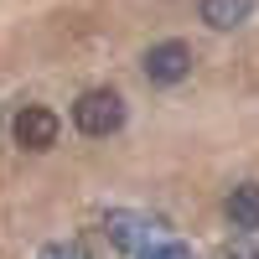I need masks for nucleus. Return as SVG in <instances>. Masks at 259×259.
<instances>
[{"label": "nucleus", "instance_id": "1", "mask_svg": "<svg viewBox=\"0 0 259 259\" xmlns=\"http://www.w3.org/2000/svg\"><path fill=\"white\" fill-rule=\"evenodd\" d=\"M73 124L83 130V135H94V140L114 135V130L124 124V99H119L114 89H89V94H78V104H73Z\"/></svg>", "mask_w": 259, "mask_h": 259}, {"label": "nucleus", "instance_id": "2", "mask_svg": "<svg viewBox=\"0 0 259 259\" xmlns=\"http://www.w3.org/2000/svg\"><path fill=\"white\" fill-rule=\"evenodd\" d=\"M192 73V47L187 41H156L145 52V78L150 83H182Z\"/></svg>", "mask_w": 259, "mask_h": 259}, {"label": "nucleus", "instance_id": "3", "mask_svg": "<svg viewBox=\"0 0 259 259\" xmlns=\"http://www.w3.org/2000/svg\"><path fill=\"white\" fill-rule=\"evenodd\" d=\"M11 135H16L21 150H47V145L57 140V114H52V109H41V104H26V109H16Z\"/></svg>", "mask_w": 259, "mask_h": 259}, {"label": "nucleus", "instance_id": "4", "mask_svg": "<svg viewBox=\"0 0 259 259\" xmlns=\"http://www.w3.org/2000/svg\"><path fill=\"white\" fill-rule=\"evenodd\" d=\"M104 228H109V244H114V249H130V254H145L150 244H161V233L150 228L140 212H109Z\"/></svg>", "mask_w": 259, "mask_h": 259}, {"label": "nucleus", "instance_id": "5", "mask_svg": "<svg viewBox=\"0 0 259 259\" xmlns=\"http://www.w3.org/2000/svg\"><path fill=\"white\" fill-rule=\"evenodd\" d=\"M223 212H228V223H233V228L254 233V228H259V187H254V182H239V187L228 192Z\"/></svg>", "mask_w": 259, "mask_h": 259}, {"label": "nucleus", "instance_id": "6", "mask_svg": "<svg viewBox=\"0 0 259 259\" xmlns=\"http://www.w3.org/2000/svg\"><path fill=\"white\" fill-rule=\"evenodd\" d=\"M202 21L212 31H233V26H244V16L254 11V0H202Z\"/></svg>", "mask_w": 259, "mask_h": 259}, {"label": "nucleus", "instance_id": "7", "mask_svg": "<svg viewBox=\"0 0 259 259\" xmlns=\"http://www.w3.org/2000/svg\"><path fill=\"white\" fill-rule=\"evenodd\" d=\"M41 259H89V249H83L78 239H57V244L41 249Z\"/></svg>", "mask_w": 259, "mask_h": 259}, {"label": "nucleus", "instance_id": "8", "mask_svg": "<svg viewBox=\"0 0 259 259\" xmlns=\"http://www.w3.org/2000/svg\"><path fill=\"white\" fill-rule=\"evenodd\" d=\"M228 259H259V244H254V233L239 228V239L228 244Z\"/></svg>", "mask_w": 259, "mask_h": 259}, {"label": "nucleus", "instance_id": "9", "mask_svg": "<svg viewBox=\"0 0 259 259\" xmlns=\"http://www.w3.org/2000/svg\"><path fill=\"white\" fill-rule=\"evenodd\" d=\"M140 259H192V254H187L182 244H150V249H145Z\"/></svg>", "mask_w": 259, "mask_h": 259}]
</instances>
